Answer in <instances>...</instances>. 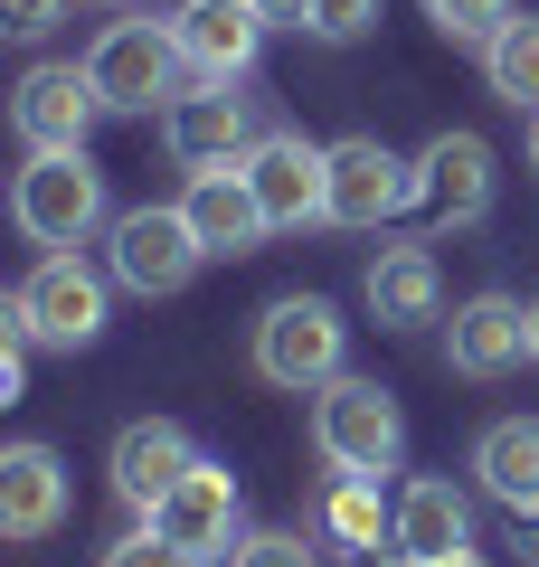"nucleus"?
Instances as JSON below:
<instances>
[{"label":"nucleus","mask_w":539,"mask_h":567,"mask_svg":"<svg viewBox=\"0 0 539 567\" xmlns=\"http://www.w3.org/2000/svg\"><path fill=\"white\" fill-rule=\"evenodd\" d=\"M398 511H379V483H359V473H332V502H322V529L340 548H379Z\"/></svg>","instance_id":"4be33fe9"},{"label":"nucleus","mask_w":539,"mask_h":567,"mask_svg":"<svg viewBox=\"0 0 539 567\" xmlns=\"http://www.w3.org/2000/svg\"><path fill=\"white\" fill-rule=\"evenodd\" d=\"M530 171H539V114H530Z\"/></svg>","instance_id":"7c9ffc66"},{"label":"nucleus","mask_w":539,"mask_h":567,"mask_svg":"<svg viewBox=\"0 0 539 567\" xmlns=\"http://www.w3.org/2000/svg\"><path fill=\"white\" fill-rule=\"evenodd\" d=\"M58 20H67V0H0V29L10 39H48Z\"/></svg>","instance_id":"bb28decb"},{"label":"nucleus","mask_w":539,"mask_h":567,"mask_svg":"<svg viewBox=\"0 0 539 567\" xmlns=\"http://www.w3.org/2000/svg\"><path fill=\"white\" fill-rule=\"evenodd\" d=\"M445 360H455V379H511V369L530 360V303H511V293H474V303H455V322H445Z\"/></svg>","instance_id":"f3484780"},{"label":"nucleus","mask_w":539,"mask_h":567,"mask_svg":"<svg viewBox=\"0 0 539 567\" xmlns=\"http://www.w3.org/2000/svg\"><path fill=\"white\" fill-rule=\"evenodd\" d=\"M388 511H398V520H388V558L398 567H445V558L474 548V502H464L445 473H417Z\"/></svg>","instance_id":"ddd939ff"},{"label":"nucleus","mask_w":539,"mask_h":567,"mask_svg":"<svg viewBox=\"0 0 539 567\" xmlns=\"http://www.w3.org/2000/svg\"><path fill=\"white\" fill-rule=\"evenodd\" d=\"M227 567H322V548L303 539V529H246Z\"/></svg>","instance_id":"b1692460"},{"label":"nucleus","mask_w":539,"mask_h":567,"mask_svg":"<svg viewBox=\"0 0 539 567\" xmlns=\"http://www.w3.org/2000/svg\"><path fill=\"white\" fill-rule=\"evenodd\" d=\"M474 483L492 492L501 511H530V502H539V416H501V425H482Z\"/></svg>","instance_id":"aec40b11"},{"label":"nucleus","mask_w":539,"mask_h":567,"mask_svg":"<svg viewBox=\"0 0 539 567\" xmlns=\"http://www.w3.org/2000/svg\"><path fill=\"white\" fill-rule=\"evenodd\" d=\"M190 464H200V445H190L171 416H133V425L114 435V502L133 511V520H152Z\"/></svg>","instance_id":"2eb2a0df"},{"label":"nucleus","mask_w":539,"mask_h":567,"mask_svg":"<svg viewBox=\"0 0 539 567\" xmlns=\"http://www.w3.org/2000/svg\"><path fill=\"white\" fill-rule=\"evenodd\" d=\"M511 539H520V558H539V502H530V511H511Z\"/></svg>","instance_id":"c85d7f7f"},{"label":"nucleus","mask_w":539,"mask_h":567,"mask_svg":"<svg viewBox=\"0 0 539 567\" xmlns=\"http://www.w3.org/2000/svg\"><path fill=\"white\" fill-rule=\"evenodd\" d=\"M369 20H379V0H313V20H303V29H313V39H332V48H350Z\"/></svg>","instance_id":"a878e982"},{"label":"nucleus","mask_w":539,"mask_h":567,"mask_svg":"<svg viewBox=\"0 0 539 567\" xmlns=\"http://www.w3.org/2000/svg\"><path fill=\"white\" fill-rule=\"evenodd\" d=\"M104 265H114L123 293H180L209 265V246L190 227V208H123L114 237H104Z\"/></svg>","instance_id":"0eeeda50"},{"label":"nucleus","mask_w":539,"mask_h":567,"mask_svg":"<svg viewBox=\"0 0 539 567\" xmlns=\"http://www.w3.org/2000/svg\"><path fill=\"white\" fill-rule=\"evenodd\" d=\"M0 312H10L39 350H85L104 331V312H114V265H85L77 246H48L39 275H29Z\"/></svg>","instance_id":"f03ea898"},{"label":"nucleus","mask_w":539,"mask_h":567,"mask_svg":"<svg viewBox=\"0 0 539 567\" xmlns=\"http://www.w3.org/2000/svg\"><path fill=\"white\" fill-rule=\"evenodd\" d=\"M152 529H161L171 548H190L200 567H209V558H237V539H246V529H237V473L200 454V464L171 483V502L152 511Z\"/></svg>","instance_id":"9b49d317"},{"label":"nucleus","mask_w":539,"mask_h":567,"mask_svg":"<svg viewBox=\"0 0 539 567\" xmlns=\"http://www.w3.org/2000/svg\"><path fill=\"white\" fill-rule=\"evenodd\" d=\"M369 312L388 331H417L445 312V275H436V246H379L369 256Z\"/></svg>","instance_id":"6ab92c4d"},{"label":"nucleus","mask_w":539,"mask_h":567,"mask_svg":"<svg viewBox=\"0 0 539 567\" xmlns=\"http://www.w3.org/2000/svg\"><path fill=\"white\" fill-rule=\"evenodd\" d=\"M85 76H95L104 114H152V104L180 95L190 58H180V29L171 20H114L95 48H85Z\"/></svg>","instance_id":"7ed1b4c3"},{"label":"nucleus","mask_w":539,"mask_h":567,"mask_svg":"<svg viewBox=\"0 0 539 567\" xmlns=\"http://www.w3.org/2000/svg\"><path fill=\"white\" fill-rule=\"evenodd\" d=\"M482 76H492L501 104L539 114V10H511V20L492 29V48H482Z\"/></svg>","instance_id":"412c9836"},{"label":"nucleus","mask_w":539,"mask_h":567,"mask_svg":"<svg viewBox=\"0 0 539 567\" xmlns=\"http://www.w3.org/2000/svg\"><path fill=\"white\" fill-rule=\"evenodd\" d=\"M445 567H482V558H474V548H464V558H445Z\"/></svg>","instance_id":"2f4dec72"},{"label":"nucleus","mask_w":539,"mask_h":567,"mask_svg":"<svg viewBox=\"0 0 539 567\" xmlns=\"http://www.w3.org/2000/svg\"><path fill=\"white\" fill-rule=\"evenodd\" d=\"M10 218L29 246H85L104 227V171L85 152H29V171L10 181Z\"/></svg>","instance_id":"20e7f679"},{"label":"nucleus","mask_w":539,"mask_h":567,"mask_svg":"<svg viewBox=\"0 0 539 567\" xmlns=\"http://www.w3.org/2000/svg\"><path fill=\"white\" fill-rule=\"evenodd\" d=\"M161 142H171L180 171H227V162H246L265 133H256V104L227 76H200V85H180V95L161 104Z\"/></svg>","instance_id":"423d86ee"},{"label":"nucleus","mask_w":539,"mask_h":567,"mask_svg":"<svg viewBox=\"0 0 539 567\" xmlns=\"http://www.w3.org/2000/svg\"><path fill=\"white\" fill-rule=\"evenodd\" d=\"M256 10H265L275 29H303V20H313V0H256Z\"/></svg>","instance_id":"cd10ccee"},{"label":"nucleus","mask_w":539,"mask_h":567,"mask_svg":"<svg viewBox=\"0 0 539 567\" xmlns=\"http://www.w3.org/2000/svg\"><path fill=\"white\" fill-rule=\"evenodd\" d=\"M530 360H539V293H530Z\"/></svg>","instance_id":"c756f323"},{"label":"nucleus","mask_w":539,"mask_h":567,"mask_svg":"<svg viewBox=\"0 0 539 567\" xmlns=\"http://www.w3.org/2000/svg\"><path fill=\"white\" fill-rule=\"evenodd\" d=\"M511 10L520 0H426V20H436L455 48H492V29L511 20Z\"/></svg>","instance_id":"5701e85b"},{"label":"nucleus","mask_w":539,"mask_h":567,"mask_svg":"<svg viewBox=\"0 0 539 567\" xmlns=\"http://www.w3.org/2000/svg\"><path fill=\"white\" fill-rule=\"evenodd\" d=\"M407 208H417V227H474L482 208H492V142L464 133V123L436 133L417 152V199Z\"/></svg>","instance_id":"1a4fd4ad"},{"label":"nucleus","mask_w":539,"mask_h":567,"mask_svg":"<svg viewBox=\"0 0 539 567\" xmlns=\"http://www.w3.org/2000/svg\"><path fill=\"white\" fill-rule=\"evenodd\" d=\"M340 341H350V322H340L322 293H284V303H265V322H256V379L313 398V388L340 379Z\"/></svg>","instance_id":"39448f33"},{"label":"nucleus","mask_w":539,"mask_h":567,"mask_svg":"<svg viewBox=\"0 0 539 567\" xmlns=\"http://www.w3.org/2000/svg\"><path fill=\"white\" fill-rule=\"evenodd\" d=\"M180 208H190V227H200L209 256H256V246L275 237V218H265V199H256V181H246V162H227V171H190Z\"/></svg>","instance_id":"dca6fc26"},{"label":"nucleus","mask_w":539,"mask_h":567,"mask_svg":"<svg viewBox=\"0 0 539 567\" xmlns=\"http://www.w3.org/2000/svg\"><path fill=\"white\" fill-rule=\"evenodd\" d=\"M246 181H256V199H265L275 227H313V218H332V142L265 133L246 152Z\"/></svg>","instance_id":"9d476101"},{"label":"nucleus","mask_w":539,"mask_h":567,"mask_svg":"<svg viewBox=\"0 0 539 567\" xmlns=\"http://www.w3.org/2000/svg\"><path fill=\"white\" fill-rule=\"evenodd\" d=\"M417 199V162H398L379 133H350L332 142V227H350V237H379L398 208Z\"/></svg>","instance_id":"6e6552de"},{"label":"nucleus","mask_w":539,"mask_h":567,"mask_svg":"<svg viewBox=\"0 0 539 567\" xmlns=\"http://www.w3.org/2000/svg\"><path fill=\"white\" fill-rule=\"evenodd\" d=\"M104 567H200V558H190V548H171L152 520H142V529H123V539L104 548Z\"/></svg>","instance_id":"393cba45"},{"label":"nucleus","mask_w":539,"mask_h":567,"mask_svg":"<svg viewBox=\"0 0 539 567\" xmlns=\"http://www.w3.org/2000/svg\"><path fill=\"white\" fill-rule=\"evenodd\" d=\"M58 520H67V464L48 445H10L0 454V539L39 548Z\"/></svg>","instance_id":"a211bd4d"},{"label":"nucleus","mask_w":539,"mask_h":567,"mask_svg":"<svg viewBox=\"0 0 539 567\" xmlns=\"http://www.w3.org/2000/svg\"><path fill=\"white\" fill-rule=\"evenodd\" d=\"M104 95L85 66H29L20 95H10V123H20L29 152H85V133H95Z\"/></svg>","instance_id":"f8f14e48"},{"label":"nucleus","mask_w":539,"mask_h":567,"mask_svg":"<svg viewBox=\"0 0 539 567\" xmlns=\"http://www.w3.org/2000/svg\"><path fill=\"white\" fill-rule=\"evenodd\" d=\"M171 29H180L190 76H227V85H237L246 66H256V48H265V29H275V20H265L256 0H180Z\"/></svg>","instance_id":"4468645a"},{"label":"nucleus","mask_w":539,"mask_h":567,"mask_svg":"<svg viewBox=\"0 0 539 567\" xmlns=\"http://www.w3.org/2000/svg\"><path fill=\"white\" fill-rule=\"evenodd\" d=\"M313 445L332 473H359V483H388L407 454V416L379 379H350L340 369L332 388H313Z\"/></svg>","instance_id":"f257e3e1"}]
</instances>
